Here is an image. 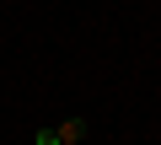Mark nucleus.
Returning a JSON list of instances; mask_svg holds the SVG:
<instances>
[{
  "instance_id": "1",
  "label": "nucleus",
  "mask_w": 161,
  "mask_h": 145,
  "mask_svg": "<svg viewBox=\"0 0 161 145\" xmlns=\"http://www.w3.org/2000/svg\"><path fill=\"white\" fill-rule=\"evenodd\" d=\"M54 134H59V145H80V140H86V118H64Z\"/></svg>"
},
{
  "instance_id": "2",
  "label": "nucleus",
  "mask_w": 161,
  "mask_h": 145,
  "mask_svg": "<svg viewBox=\"0 0 161 145\" xmlns=\"http://www.w3.org/2000/svg\"><path fill=\"white\" fill-rule=\"evenodd\" d=\"M32 145H59V134H54V129H38V134H32Z\"/></svg>"
}]
</instances>
